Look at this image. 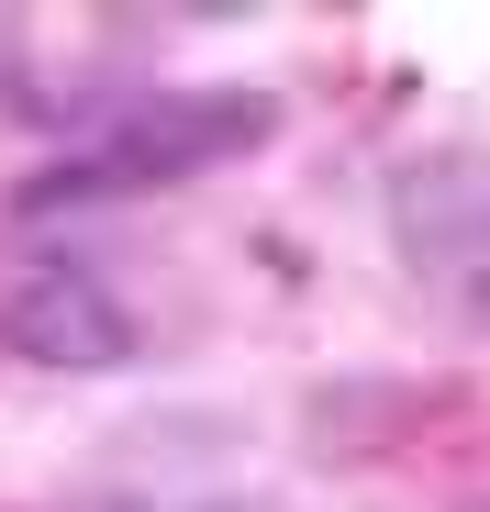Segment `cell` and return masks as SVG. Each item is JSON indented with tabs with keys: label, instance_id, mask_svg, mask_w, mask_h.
Wrapping results in <instances>:
<instances>
[{
	"label": "cell",
	"instance_id": "6da1fadb",
	"mask_svg": "<svg viewBox=\"0 0 490 512\" xmlns=\"http://www.w3.org/2000/svg\"><path fill=\"white\" fill-rule=\"evenodd\" d=\"M268 134H279V90H156V101L90 123L67 156H45L12 190V212L56 223V212H90V201H145V190H179V179H212V167L257 156Z\"/></svg>",
	"mask_w": 490,
	"mask_h": 512
},
{
	"label": "cell",
	"instance_id": "7a4b0ae2",
	"mask_svg": "<svg viewBox=\"0 0 490 512\" xmlns=\"http://www.w3.org/2000/svg\"><path fill=\"white\" fill-rule=\"evenodd\" d=\"M0 346L34 357V368H123L134 357V312L90 279V268H23L0 290Z\"/></svg>",
	"mask_w": 490,
	"mask_h": 512
},
{
	"label": "cell",
	"instance_id": "3957f363",
	"mask_svg": "<svg viewBox=\"0 0 490 512\" xmlns=\"http://www.w3.org/2000/svg\"><path fill=\"white\" fill-rule=\"evenodd\" d=\"M468 512H490V501H468Z\"/></svg>",
	"mask_w": 490,
	"mask_h": 512
}]
</instances>
